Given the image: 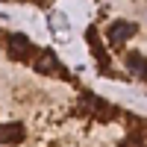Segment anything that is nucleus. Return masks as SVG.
Here are the masks:
<instances>
[{
  "label": "nucleus",
  "mask_w": 147,
  "mask_h": 147,
  "mask_svg": "<svg viewBox=\"0 0 147 147\" xmlns=\"http://www.w3.org/2000/svg\"><path fill=\"white\" fill-rule=\"evenodd\" d=\"M6 50H9V59H15V62H27V59L32 56V41L24 32H15V35H9Z\"/></svg>",
  "instance_id": "1"
},
{
  "label": "nucleus",
  "mask_w": 147,
  "mask_h": 147,
  "mask_svg": "<svg viewBox=\"0 0 147 147\" xmlns=\"http://www.w3.org/2000/svg\"><path fill=\"white\" fill-rule=\"evenodd\" d=\"M132 35H136V24H132V21H115L112 27H109L106 38H109L112 47H121V44H127Z\"/></svg>",
  "instance_id": "2"
},
{
  "label": "nucleus",
  "mask_w": 147,
  "mask_h": 147,
  "mask_svg": "<svg viewBox=\"0 0 147 147\" xmlns=\"http://www.w3.org/2000/svg\"><path fill=\"white\" fill-rule=\"evenodd\" d=\"M32 65H35V71H38V74H65L62 65H59V59L53 56V50H41L38 59H35Z\"/></svg>",
  "instance_id": "3"
},
{
  "label": "nucleus",
  "mask_w": 147,
  "mask_h": 147,
  "mask_svg": "<svg viewBox=\"0 0 147 147\" xmlns=\"http://www.w3.org/2000/svg\"><path fill=\"white\" fill-rule=\"evenodd\" d=\"M27 138V129L21 124H3L0 127V144H21Z\"/></svg>",
  "instance_id": "4"
},
{
  "label": "nucleus",
  "mask_w": 147,
  "mask_h": 147,
  "mask_svg": "<svg viewBox=\"0 0 147 147\" xmlns=\"http://www.w3.org/2000/svg\"><path fill=\"white\" fill-rule=\"evenodd\" d=\"M80 106L85 109V112H100V109H103V100H100V97H94V94H82V97H80Z\"/></svg>",
  "instance_id": "5"
},
{
  "label": "nucleus",
  "mask_w": 147,
  "mask_h": 147,
  "mask_svg": "<svg viewBox=\"0 0 147 147\" xmlns=\"http://www.w3.org/2000/svg\"><path fill=\"white\" fill-rule=\"evenodd\" d=\"M88 44H91V50H94V56L100 59V62H109V56L103 53V47H100V38H97V30H94V27L88 30Z\"/></svg>",
  "instance_id": "6"
},
{
  "label": "nucleus",
  "mask_w": 147,
  "mask_h": 147,
  "mask_svg": "<svg viewBox=\"0 0 147 147\" xmlns=\"http://www.w3.org/2000/svg\"><path fill=\"white\" fill-rule=\"evenodd\" d=\"M118 147H144V141H141V138H136V136H129V138H124V141H121Z\"/></svg>",
  "instance_id": "7"
},
{
  "label": "nucleus",
  "mask_w": 147,
  "mask_h": 147,
  "mask_svg": "<svg viewBox=\"0 0 147 147\" xmlns=\"http://www.w3.org/2000/svg\"><path fill=\"white\" fill-rule=\"evenodd\" d=\"M136 77H141V80H147V59H144V62H141V68H138V74H136Z\"/></svg>",
  "instance_id": "8"
}]
</instances>
